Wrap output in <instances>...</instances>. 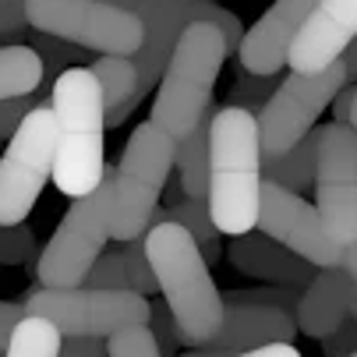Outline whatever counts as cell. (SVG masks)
<instances>
[{"instance_id": "6da1fadb", "label": "cell", "mask_w": 357, "mask_h": 357, "mask_svg": "<svg viewBox=\"0 0 357 357\" xmlns=\"http://www.w3.org/2000/svg\"><path fill=\"white\" fill-rule=\"evenodd\" d=\"M266 181L304 191L315 188V209L329 237L347 248L357 241V131L347 124H322L301 138L287 156L262 160Z\"/></svg>"}, {"instance_id": "7a4b0ae2", "label": "cell", "mask_w": 357, "mask_h": 357, "mask_svg": "<svg viewBox=\"0 0 357 357\" xmlns=\"http://www.w3.org/2000/svg\"><path fill=\"white\" fill-rule=\"evenodd\" d=\"M145 259L156 276V287L163 294V304L170 319L177 322L181 343L191 350L209 347L223 326V294L216 290V280L209 273V262L202 259L191 234L177 223H156L142 237Z\"/></svg>"}, {"instance_id": "3957f363", "label": "cell", "mask_w": 357, "mask_h": 357, "mask_svg": "<svg viewBox=\"0 0 357 357\" xmlns=\"http://www.w3.org/2000/svg\"><path fill=\"white\" fill-rule=\"evenodd\" d=\"M262 145L255 114L223 107L209 124V191L206 209L220 234L241 237L259 223L262 202Z\"/></svg>"}, {"instance_id": "277c9868", "label": "cell", "mask_w": 357, "mask_h": 357, "mask_svg": "<svg viewBox=\"0 0 357 357\" xmlns=\"http://www.w3.org/2000/svg\"><path fill=\"white\" fill-rule=\"evenodd\" d=\"M57 121L54 184L68 198H85L107 177V114L103 92L89 68H64L50 92Z\"/></svg>"}, {"instance_id": "5b68a950", "label": "cell", "mask_w": 357, "mask_h": 357, "mask_svg": "<svg viewBox=\"0 0 357 357\" xmlns=\"http://www.w3.org/2000/svg\"><path fill=\"white\" fill-rule=\"evenodd\" d=\"M227 54V39L213 22H191L174 43V54L160 75L149 121L177 142L206 114H213V89Z\"/></svg>"}, {"instance_id": "8992f818", "label": "cell", "mask_w": 357, "mask_h": 357, "mask_svg": "<svg viewBox=\"0 0 357 357\" xmlns=\"http://www.w3.org/2000/svg\"><path fill=\"white\" fill-rule=\"evenodd\" d=\"M177 142L152 121H142L114 167V213L110 241H138L152 227V213L160 209V195L170 184Z\"/></svg>"}, {"instance_id": "52a82bcc", "label": "cell", "mask_w": 357, "mask_h": 357, "mask_svg": "<svg viewBox=\"0 0 357 357\" xmlns=\"http://www.w3.org/2000/svg\"><path fill=\"white\" fill-rule=\"evenodd\" d=\"M110 213H114V170L85 198H75L54 237L36 259V280L46 290H71L85 287L89 269L110 244Z\"/></svg>"}, {"instance_id": "ba28073f", "label": "cell", "mask_w": 357, "mask_h": 357, "mask_svg": "<svg viewBox=\"0 0 357 357\" xmlns=\"http://www.w3.org/2000/svg\"><path fill=\"white\" fill-rule=\"evenodd\" d=\"M32 319H46L68 340H110L124 329L149 326L152 304L135 290H96V287H71V290H32L22 304Z\"/></svg>"}, {"instance_id": "9c48e42d", "label": "cell", "mask_w": 357, "mask_h": 357, "mask_svg": "<svg viewBox=\"0 0 357 357\" xmlns=\"http://www.w3.org/2000/svg\"><path fill=\"white\" fill-rule=\"evenodd\" d=\"M25 22L46 39H64L103 57H135L145 43L142 18L110 0H25Z\"/></svg>"}, {"instance_id": "30bf717a", "label": "cell", "mask_w": 357, "mask_h": 357, "mask_svg": "<svg viewBox=\"0 0 357 357\" xmlns=\"http://www.w3.org/2000/svg\"><path fill=\"white\" fill-rule=\"evenodd\" d=\"M110 4L135 11L145 25V43L131 57L135 68H138V96H149L160 85V75H163V68L174 54V43L181 39V32L191 22H213L223 32L227 50H237L241 39H244L237 15L213 4V0H110Z\"/></svg>"}, {"instance_id": "8fae6325", "label": "cell", "mask_w": 357, "mask_h": 357, "mask_svg": "<svg viewBox=\"0 0 357 357\" xmlns=\"http://www.w3.org/2000/svg\"><path fill=\"white\" fill-rule=\"evenodd\" d=\"M54 152L57 121L50 103H39L25 114L0 156V227H18L29 220L46 181H54Z\"/></svg>"}, {"instance_id": "7c38bea8", "label": "cell", "mask_w": 357, "mask_h": 357, "mask_svg": "<svg viewBox=\"0 0 357 357\" xmlns=\"http://www.w3.org/2000/svg\"><path fill=\"white\" fill-rule=\"evenodd\" d=\"M350 85L347 82V64L343 57L329 64L319 75H287L273 96L266 99V107L255 114L259 124V145H262V160L287 156L301 145V138L308 135L319 121V114L336 99V92Z\"/></svg>"}, {"instance_id": "4fadbf2b", "label": "cell", "mask_w": 357, "mask_h": 357, "mask_svg": "<svg viewBox=\"0 0 357 357\" xmlns=\"http://www.w3.org/2000/svg\"><path fill=\"white\" fill-rule=\"evenodd\" d=\"M255 230L273 237L297 259H304L315 269H340L343 248L329 237L319 209L304 202L297 191H287L273 181H262V202H259V223Z\"/></svg>"}, {"instance_id": "5bb4252c", "label": "cell", "mask_w": 357, "mask_h": 357, "mask_svg": "<svg viewBox=\"0 0 357 357\" xmlns=\"http://www.w3.org/2000/svg\"><path fill=\"white\" fill-rule=\"evenodd\" d=\"M357 39V0H315L290 43L287 64L294 75H319L336 64Z\"/></svg>"}, {"instance_id": "9a60e30c", "label": "cell", "mask_w": 357, "mask_h": 357, "mask_svg": "<svg viewBox=\"0 0 357 357\" xmlns=\"http://www.w3.org/2000/svg\"><path fill=\"white\" fill-rule=\"evenodd\" d=\"M312 8H315V0H276L269 11L244 32V39L237 46L241 71L255 75V78H276L280 68L287 64L294 36L301 32V25H304Z\"/></svg>"}, {"instance_id": "2e32d148", "label": "cell", "mask_w": 357, "mask_h": 357, "mask_svg": "<svg viewBox=\"0 0 357 357\" xmlns=\"http://www.w3.org/2000/svg\"><path fill=\"white\" fill-rule=\"evenodd\" d=\"M223 326L209 350L216 357H234L255 347H269V343H294L297 322L290 312L273 308V304H255V301H223Z\"/></svg>"}, {"instance_id": "e0dca14e", "label": "cell", "mask_w": 357, "mask_h": 357, "mask_svg": "<svg viewBox=\"0 0 357 357\" xmlns=\"http://www.w3.org/2000/svg\"><path fill=\"white\" fill-rule=\"evenodd\" d=\"M230 266L244 276L266 280L273 287H308L315 280V266H308L304 259H297L294 251H287L283 244H276L273 237L251 230L241 237H230Z\"/></svg>"}, {"instance_id": "ac0fdd59", "label": "cell", "mask_w": 357, "mask_h": 357, "mask_svg": "<svg viewBox=\"0 0 357 357\" xmlns=\"http://www.w3.org/2000/svg\"><path fill=\"white\" fill-rule=\"evenodd\" d=\"M347 301H350V276L343 269H319L315 280L304 287L297 308H294L297 333L312 336V340L333 336L350 319Z\"/></svg>"}, {"instance_id": "d6986e66", "label": "cell", "mask_w": 357, "mask_h": 357, "mask_svg": "<svg viewBox=\"0 0 357 357\" xmlns=\"http://www.w3.org/2000/svg\"><path fill=\"white\" fill-rule=\"evenodd\" d=\"M92 78L99 82L103 92V114H107V128H121L135 107L142 103L138 96V68L131 57H96L89 64Z\"/></svg>"}, {"instance_id": "ffe728a7", "label": "cell", "mask_w": 357, "mask_h": 357, "mask_svg": "<svg viewBox=\"0 0 357 357\" xmlns=\"http://www.w3.org/2000/svg\"><path fill=\"white\" fill-rule=\"evenodd\" d=\"M209 124L213 114H206L184 138H177V152H174L177 188L184 191V198L195 202H206L209 191Z\"/></svg>"}, {"instance_id": "44dd1931", "label": "cell", "mask_w": 357, "mask_h": 357, "mask_svg": "<svg viewBox=\"0 0 357 357\" xmlns=\"http://www.w3.org/2000/svg\"><path fill=\"white\" fill-rule=\"evenodd\" d=\"M156 223H177V227H184V230L191 234V241L198 244L202 259H206L209 266H213V262H220V230H216V227H213V220H209L206 202L184 198V191H181V188H174L170 206L152 213V227H156Z\"/></svg>"}, {"instance_id": "7402d4cb", "label": "cell", "mask_w": 357, "mask_h": 357, "mask_svg": "<svg viewBox=\"0 0 357 357\" xmlns=\"http://www.w3.org/2000/svg\"><path fill=\"white\" fill-rule=\"evenodd\" d=\"M43 71L46 68H43V57L36 46H22V43L0 46V103L39 92Z\"/></svg>"}, {"instance_id": "603a6c76", "label": "cell", "mask_w": 357, "mask_h": 357, "mask_svg": "<svg viewBox=\"0 0 357 357\" xmlns=\"http://www.w3.org/2000/svg\"><path fill=\"white\" fill-rule=\"evenodd\" d=\"M61 347H64V336L50 326L46 319L25 315L15 326L4 357H61Z\"/></svg>"}, {"instance_id": "cb8c5ba5", "label": "cell", "mask_w": 357, "mask_h": 357, "mask_svg": "<svg viewBox=\"0 0 357 357\" xmlns=\"http://www.w3.org/2000/svg\"><path fill=\"white\" fill-rule=\"evenodd\" d=\"M121 255H124V269H128V287H131L135 294H142V297L160 294L156 276H152V266H149V259H145L142 237H138V241H128V244L121 248Z\"/></svg>"}, {"instance_id": "d4e9b609", "label": "cell", "mask_w": 357, "mask_h": 357, "mask_svg": "<svg viewBox=\"0 0 357 357\" xmlns=\"http://www.w3.org/2000/svg\"><path fill=\"white\" fill-rule=\"evenodd\" d=\"M107 357H163L156 347V336H152L149 326L138 329H124L117 336L107 340Z\"/></svg>"}, {"instance_id": "484cf974", "label": "cell", "mask_w": 357, "mask_h": 357, "mask_svg": "<svg viewBox=\"0 0 357 357\" xmlns=\"http://www.w3.org/2000/svg\"><path fill=\"white\" fill-rule=\"evenodd\" d=\"M85 287H96V290H131L128 287V269H124V255L121 251H103L96 259V266L89 269Z\"/></svg>"}, {"instance_id": "4316f807", "label": "cell", "mask_w": 357, "mask_h": 357, "mask_svg": "<svg viewBox=\"0 0 357 357\" xmlns=\"http://www.w3.org/2000/svg\"><path fill=\"white\" fill-rule=\"evenodd\" d=\"M273 85H280V82H273V78H255V75H241V78L234 82V89H230V103H227V107H241V110H248V114H259V110L266 107V99L273 96Z\"/></svg>"}, {"instance_id": "83f0119b", "label": "cell", "mask_w": 357, "mask_h": 357, "mask_svg": "<svg viewBox=\"0 0 357 357\" xmlns=\"http://www.w3.org/2000/svg\"><path fill=\"white\" fill-rule=\"evenodd\" d=\"M36 237L25 223L18 227H0V266H22L32 259Z\"/></svg>"}, {"instance_id": "f1b7e54d", "label": "cell", "mask_w": 357, "mask_h": 357, "mask_svg": "<svg viewBox=\"0 0 357 357\" xmlns=\"http://www.w3.org/2000/svg\"><path fill=\"white\" fill-rule=\"evenodd\" d=\"M39 103H46V99H39L36 92L32 96H22V99H4V103H0V145H4L18 131V124L25 121V114L36 110Z\"/></svg>"}, {"instance_id": "f546056e", "label": "cell", "mask_w": 357, "mask_h": 357, "mask_svg": "<svg viewBox=\"0 0 357 357\" xmlns=\"http://www.w3.org/2000/svg\"><path fill=\"white\" fill-rule=\"evenodd\" d=\"M149 329H152V336H156L160 354H163V357H174V350H177V343H181V333H177V322H174L170 312H167V304H156V308H152Z\"/></svg>"}, {"instance_id": "4dcf8cb0", "label": "cell", "mask_w": 357, "mask_h": 357, "mask_svg": "<svg viewBox=\"0 0 357 357\" xmlns=\"http://www.w3.org/2000/svg\"><path fill=\"white\" fill-rule=\"evenodd\" d=\"M322 347H326V354L329 357H343V354H354L357 350V322H343L333 336H326L322 340Z\"/></svg>"}, {"instance_id": "1f68e13d", "label": "cell", "mask_w": 357, "mask_h": 357, "mask_svg": "<svg viewBox=\"0 0 357 357\" xmlns=\"http://www.w3.org/2000/svg\"><path fill=\"white\" fill-rule=\"evenodd\" d=\"M25 319V312H22V304H11V301H0V354L8 350V340H11V333H15V326Z\"/></svg>"}, {"instance_id": "d6a6232c", "label": "cell", "mask_w": 357, "mask_h": 357, "mask_svg": "<svg viewBox=\"0 0 357 357\" xmlns=\"http://www.w3.org/2000/svg\"><path fill=\"white\" fill-rule=\"evenodd\" d=\"M61 357H107L103 340H64Z\"/></svg>"}, {"instance_id": "836d02e7", "label": "cell", "mask_w": 357, "mask_h": 357, "mask_svg": "<svg viewBox=\"0 0 357 357\" xmlns=\"http://www.w3.org/2000/svg\"><path fill=\"white\" fill-rule=\"evenodd\" d=\"M350 103H354V85H343L333 99V124H347L350 128Z\"/></svg>"}, {"instance_id": "e575fe53", "label": "cell", "mask_w": 357, "mask_h": 357, "mask_svg": "<svg viewBox=\"0 0 357 357\" xmlns=\"http://www.w3.org/2000/svg\"><path fill=\"white\" fill-rule=\"evenodd\" d=\"M234 357H304V354L294 343H269V347H255V350H244Z\"/></svg>"}, {"instance_id": "d590c367", "label": "cell", "mask_w": 357, "mask_h": 357, "mask_svg": "<svg viewBox=\"0 0 357 357\" xmlns=\"http://www.w3.org/2000/svg\"><path fill=\"white\" fill-rule=\"evenodd\" d=\"M340 269H343V273L357 283V241L343 248V262H340Z\"/></svg>"}, {"instance_id": "8d00e7d4", "label": "cell", "mask_w": 357, "mask_h": 357, "mask_svg": "<svg viewBox=\"0 0 357 357\" xmlns=\"http://www.w3.org/2000/svg\"><path fill=\"white\" fill-rule=\"evenodd\" d=\"M350 128L357 131V85H354V103H350Z\"/></svg>"}, {"instance_id": "74e56055", "label": "cell", "mask_w": 357, "mask_h": 357, "mask_svg": "<svg viewBox=\"0 0 357 357\" xmlns=\"http://www.w3.org/2000/svg\"><path fill=\"white\" fill-rule=\"evenodd\" d=\"M343 357H357V350H354V354H343Z\"/></svg>"}, {"instance_id": "f35d334b", "label": "cell", "mask_w": 357, "mask_h": 357, "mask_svg": "<svg viewBox=\"0 0 357 357\" xmlns=\"http://www.w3.org/2000/svg\"><path fill=\"white\" fill-rule=\"evenodd\" d=\"M0 357H4V354H0Z\"/></svg>"}]
</instances>
